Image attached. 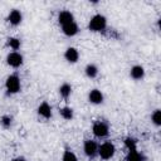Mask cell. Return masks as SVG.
Listing matches in <instances>:
<instances>
[{
  "label": "cell",
  "mask_w": 161,
  "mask_h": 161,
  "mask_svg": "<svg viewBox=\"0 0 161 161\" xmlns=\"http://www.w3.org/2000/svg\"><path fill=\"white\" fill-rule=\"evenodd\" d=\"M143 157L140 152H137V150H131L128 152V156H127V161H142Z\"/></svg>",
  "instance_id": "obj_14"
},
{
  "label": "cell",
  "mask_w": 161,
  "mask_h": 161,
  "mask_svg": "<svg viewBox=\"0 0 161 161\" xmlns=\"http://www.w3.org/2000/svg\"><path fill=\"white\" fill-rule=\"evenodd\" d=\"M60 114H62L63 118H65V119H70V118L73 117V111H72L70 108H68V107H64V108L60 109Z\"/></svg>",
  "instance_id": "obj_16"
},
{
  "label": "cell",
  "mask_w": 161,
  "mask_h": 161,
  "mask_svg": "<svg viewBox=\"0 0 161 161\" xmlns=\"http://www.w3.org/2000/svg\"><path fill=\"white\" fill-rule=\"evenodd\" d=\"M152 121L156 125H160L161 123V112L160 111H155V113L152 114Z\"/></svg>",
  "instance_id": "obj_21"
},
{
  "label": "cell",
  "mask_w": 161,
  "mask_h": 161,
  "mask_svg": "<svg viewBox=\"0 0 161 161\" xmlns=\"http://www.w3.org/2000/svg\"><path fill=\"white\" fill-rule=\"evenodd\" d=\"M60 94H62L64 98H67V97L70 94V86H69V84H63V86L60 87Z\"/></svg>",
  "instance_id": "obj_18"
},
{
  "label": "cell",
  "mask_w": 161,
  "mask_h": 161,
  "mask_svg": "<svg viewBox=\"0 0 161 161\" xmlns=\"http://www.w3.org/2000/svg\"><path fill=\"white\" fill-rule=\"evenodd\" d=\"M89 101L92 103H101L103 101V96L98 89H93L89 93Z\"/></svg>",
  "instance_id": "obj_8"
},
{
  "label": "cell",
  "mask_w": 161,
  "mask_h": 161,
  "mask_svg": "<svg viewBox=\"0 0 161 161\" xmlns=\"http://www.w3.org/2000/svg\"><path fill=\"white\" fill-rule=\"evenodd\" d=\"M84 152L87 156H94V153L97 152V143L94 141H87L84 143Z\"/></svg>",
  "instance_id": "obj_7"
},
{
  "label": "cell",
  "mask_w": 161,
  "mask_h": 161,
  "mask_svg": "<svg viewBox=\"0 0 161 161\" xmlns=\"http://www.w3.org/2000/svg\"><path fill=\"white\" fill-rule=\"evenodd\" d=\"M63 161H77V157L72 151H65L63 155Z\"/></svg>",
  "instance_id": "obj_17"
},
{
  "label": "cell",
  "mask_w": 161,
  "mask_h": 161,
  "mask_svg": "<svg viewBox=\"0 0 161 161\" xmlns=\"http://www.w3.org/2000/svg\"><path fill=\"white\" fill-rule=\"evenodd\" d=\"M14 161H24L23 158H16V160H14Z\"/></svg>",
  "instance_id": "obj_23"
},
{
  "label": "cell",
  "mask_w": 161,
  "mask_h": 161,
  "mask_svg": "<svg viewBox=\"0 0 161 161\" xmlns=\"http://www.w3.org/2000/svg\"><path fill=\"white\" fill-rule=\"evenodd\" d=\"M106 28V18L103 15H94L89 21V29L93 31H101Z\"/></svg>",
  "instance_id": "obj_1"
},
{
  "label": "cell",
  "mask_w": 161,
  "mask_h": 161,
  "mask_svg": "<svg viewBox=\"0 0 161 161\" xmlns=\"http://www.w3.org/2000/svg\"><path fill=\"white\" fill-rule=\"evenodd\" d=\"M38 112L44 118H49L52 116V109H50V106L48 103H42L40 107H39V109H38Z\"/></svg>",
  "instance_id": "obj_9"
},
{
  "label": "cell",
  "mask_w": 161,
  "mask_h": 161,
  "mask_svg": "<svg viewBox=\"0 0 161 161\" xmlns=\"http://www.w3.org/2000/svg\"><path fill=\"white\" fill-rule=\"evenodd\" d=\"M86 73H87V75H88V77H91V78H94V77L97 75L98 70H97L96 65L91 64V65H88V67L86 68Z\"/></svg>",
  "instance_id": "obj_15"
},
{
  "label": "cell",
  "mask_w": 161,
  "mask_h": 161,
  "mask_svg": "<svg viewBox=\"0 0 161 161\" xmlns=\"http://www.w3.org/2000/svg\"><path fill=\"white\" fill-rule=\"evenodd\" d=\"M9 21H10L13 25H18V24L21 21V14H20V11L13 10V11L9 14Z\"/></svg>",
  "instance_id": "obj_11"
},
{
  "label": "cell",
  "mask_w": 161,
  "mask_h": 161,
  "mask_svg": "<svg viewBox=\"0 0 161 161\" xmlns=\"http://www.w3.org/2000/svg\"><path fill=\"white\" fill-rule=\"evenodd\" d=\"M23 63V57L19 53H11L8 55V64L11 67H19Z\"/></svg>",
  "instance_id": "obj_5"
},
{
  "label": "cell",
  "mask_w": 161,
  "mask_h": 161,
  "mask_svg": "<svg viewBox=\"0 0 161 161\" xmlns=\"http://www.w3.org/2000/svg\"><path fill=\"white\" fill-rule=\"evenodd\" d=\"M143 68L142 67H140V65H136V67H133L132 69H131V75L135 78V79H141L142 77H143Z\"/></svg>",
  "instance_id": "obj_13"
},
{
  "label": "cell",
  "mask_w": 161,
  "mask_h": 161,
  "mask_svg": "<svg viewBox=\"0 0 161 161\" xmlns=\"http://www.w3.org/2000/svg\"><path fill=\"white\" fill-rule=\"evenodd\" d=\"M72 21H73V15L69 11H62L59 14V23L62 25H65V24L72 23Z\"/></svg>",
  "instance_id": "obj_10"
},
{
  "label": "cell",
  "mask_w": 161,
  "mask_h": 161,
  "mask_svg": "<svg viewBox=\"0 0 161 161\" xmlns=\"http://www.w3.org/2000/svg\"><path fill=\"white\" fill-rule=\"evenodd\" d=\"M6 88L10 93H16L20 89V80L16 75H10L6 79Z\"/></svg>",
  "instance_id": "obj_3"
},
{
  "label": "cell",
  "mask_w": 161,
  "mask_h": 161,
  "mask_svg": "<svg viewBox=\"0 0 161 161\" xmlns=\"http://www.w3.org/2000/svg\"><path fill=\"white\" fill-rule=\"evenodd\" d=\"M93 133L97 136V137H104L107 133H108V127L106 123L103 122H97L94 123L93 126Z\"/></svg>",
  "instance_id": "obj_4"
},
{
  "label": "cell",
  "mask_w": 161,
  "mask_h": 161,
  "mask_svg": "<svg viewBox=\"0 0 161 161\" xmlns=\"http://www.w3.org/2000/svg\"><path fill=\"white\" fill-rule=\"evenodd\" d=\"M63 31H64L65 35L72 36V35H75V34H77L78 26H77V24H75L74 21H72V23H68V24L63 25Z\"/></svg>",
  "instance_id": "obj_6"
},
{
  "label": "cell",
  "mask_w": 161,
  "mask_h": 161,
  "mask_svg": "<svg viewBox=\"0 0 161 161\" xmlns=\"http://www.w3.org/2000/svg\"><path fill=\"white\" fill-rule=\"evenodd\" d=\"M10 122H11L10 117H3V119H1V123H3L5 127H9V126H10Z\"/></svg>",
  "instance_id": "obj_22"
},
{
  "label": "cell",
  "mask_w": 161,
  "mask_h": 161,
  "mask_svg": "<svg viewBox=\"0 0 161 161\" xmlns=\"http://www.w3.org/2000/svg\"><path fill=\"white\" fill-rule=\"evenodd\" d=\"M125 143H126V146H127V148H128L130 151H131V150H136V141H135L133 138H126Z\"/></svg>",
  "instance_id": "obj_19"
},
{
  "label": "cell",
  "mask_w": 161,
  "mask_h": 161,
  "mask_svg": "<svg viewBox=\"0 0 161 161\" xmlns=\"http://www.w3.org/2000/svg\"><path fill=\"white\" fill-rule=\"evenodd\" d=\"M113 153H114V146H113L111 142H106V143H103V145L99 147V155H101V157L104 158V160L111 158V157L113 156Z\"/></svg>",
  "instance_id": "obj_2"
},
{
  "label": "cell",
  "mask_w": 161,
  "mask_h": 161,
  "mask_svg": "<svg viewBox=\"0 0 161 161\" xmlns=\"http://www.w3.org/2000/svg\"><path fill=\"white\" fill-rule=\"evenodd\" d=\"M9 45L13 48V49H18L20 47V40L15 39V38H10L9 39Z\"/></svg>",
  "instance_id": "obj_20"
},
{
  "label": "cell",
  "mask_w": 161,
  "mask_h": 161,
  "mask_svg": "<svg viewBox=\"0 0 161 161\" xmlns=\"http://www.w3.org/2000/svg\"><path fill=\"white\" fill-rule=\"evenodd\" d=\"M65 59H67L68 62H70V63L77 62V59H78V52H77L74 48L67 49V52H65Z\"/></svg>",
  "instance_id": "obj_12"
}]
</instances>
